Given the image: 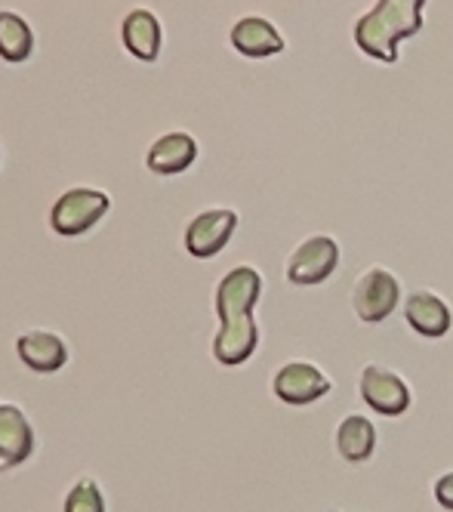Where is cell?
Returning a JSON list of instances; mask_svg holds the SVG:
<instances>
[{"label": "cell", "instance_id": "obj_18", "mask_svg": "<svg viewBox=\"0 0 453 512\" xmlns=\"http://www.w3.org/2000/svg\"><path fill=\"white\" fill-rule=\"evenodd\" d=\"M62 512H105V497L96 479H78L65 497Z\"/></svg>", "mask_w": 453, "mask_h": 512}, {"label": "cell", "instance_id": "obj_2", "mask_svg": "<svg viewBox=\"0 0 453 512\" xmlns=\"http://www.w3.org/2000/svg\"><path fill=\"white\" fill-rule=\"evenodd\" d=\"M401 306V281L386 266H370L352 287V309L364 324H380Z\"/></svg>", "mask_w": 453, "mask_h": 512}, {"label": "cell", "instance_id": "obj_14", "mask_svg": "<svg viewBox=\"0 0 453 512\" xmlns=\"http://www.w3.org/2000/svg\"><path fill=\"white\" fill-rule=\"evenodd\" d=\"M16 352L25 368L34 374H56L68 361V346L53 331H28L16 340Z\"/></svg>", "mask_w": 453, "mask_h": 512}, {"label": "cell", "instance_id": "obj_10", "mask_svg": "<svg viewBox=\"0 0 453 512\" xmlns=\"http://www.w3.org/2000/svg\"><path fill=\"white\" fill-rule=\"evenodd\" d=\"M229 41L247 59H272V56L284 53V47H287L281 28L275 22H269L266 16L238 19L229 31Z\"/></svg>", "mask_w": 453, "mask_h": 512}, {"label": "cell", "instance_id": "obj_8", "mask_svg": "<svg viewBox=\"0 0 453 512\" xmlns=\"http://www.w3.org/2000/svg\"><path fill=\"white\" fill-rule=\"evenodd\" d=\"M262 297V275L253 266H235L219 278L216 287V315L219 321H238L253 315Z\"/></svg>", "mask_w": 453, "mask_h": 512}, {"label": "cell", "instance_id": "obj_4", "mask_svg": "<svg viewBox=\"0 0 453 512\" xmlns=\"http://www.w3.org/2000/svg\"><path fill=\"white\" fill-rule=\"evenodd\" d=\"M111 210V198L99 189H68L56 198L50 210V226L62 238L87 235L99 219Z\"/></svg>", "mask_w": 453, "mask_h": 512}, {"label": "cell", "instance_id": "obj_15", "mask_svg": "<svg viewBox=\"0 0 453 512\" xmlns=\"http://www.w3.org/2000/svg\"><path fill=\"white\" fill-rule=\"evenodd\" d=\"M121 41L127 53H133L139 62H155L161 56V41H164L158 16L145 7L130 10L121 25Z\"/></svg>", "mask_w": 453, "mask_h": 512}, {"label": "cell", "instance_id": "obj_9", "mask_svg": "<svg viewBox=\"0 0 453 512\" xmlns=\"http://www.w3.org/2000/svg\"><path fill=\"white\" fill-rule=\"evenodd\" d=\"M404 321L410 324L413 334L426 340H441L453 327V309L435 290H413L404 300Z\"/></svg>", "mask_w": 453, "mask_h": 512}, {"label": "cell", "instance_id": "obj_16", "mask_svg": "<svg viewBox=\"0 0 453 512\" xmlns=\"http://www.w3.org/2000/svg\"><path fill=\"white\" fill-rule=\"evenodd\" d=\"M376 451V426L364 414H349L336 426V454L346 463H367Z\"/></svg>", "mask_w": 453, "mask_h": 512}, {"label": "cell", "instance_id": "obj_12", "mask_svg": "<svg viewBox=\"0 0 453 512\" xmlns=\"http://www.w3.org/2000/svg\"><path fill=\"white\" fill-rule=\"evenodd\" d=\"M34 454V429L19 405L0 401V469H16Z\"/></svg>", "mask_w": 453, "mask_h": 512}, {"label": "cell", "instance_id": "obj_6", "mask_svg": "<svg viewBox=\"0 0 453 512\" xmlns=\"http://www.w3.org/2000/svg\"><path fill=\"white\" fill-rule=\"evenodd\" d=\"M272 392L290 408H306L333 392V380L315 361H287L272 374Z\"/></svg>", "mask_w": 453, "mask_h": 512}, {"label": "cell", "instance_id": "obj_3", "mask_svg": "<svg viewBox=\"0 0 453 512\" xmlns=\"http://www.w3.org/2000/svg\"><path fill=\"white\" fill-rule=\"evenodd\" d=\"M339 241L327 232H315L302 238L293 253L287 256V281L296 287H315L324 284L339 266Z\"/></svg>", "mask_w": 453, "mask_h": 512}, {"label": "cell", "instance_id": "obj_13", "mask_svg": "<svg viewBox=\"0 0 453 512\" xmlns=\"http://www.w3.org/2000/svg\"><path fill=\"white\" fill-rule=\"evenodd\" d=\"M259 346V324L253 315L238 321H222V327L213 337V358L225 368H238V364L250 361V355Z\"/></svg>", "mask_w": 453, "mask_h": 512}, {"label": "cell", "instance_id": "obj_11", "mask_svg": "<svg viewBox=\"0 0 453 512\" xmlns=\"http://www.w3.org/2000/svg\"><path fill=\"white\" fill-rule=\"evenodd\" d=\"M195 161H198V139L185 130H170V133L158 136L145 152V167L158 176L185 173Z\"/></svg>", "mask_w": 453, "mask_h": 512}, {"label": "cell", "instance_id": "obj_20", "mask_svg": "<svg viewBox=\"0 0 453 512\" xmlns=\"http://www.w3.org/2000/svg\"><path fill=\"white\" fill-rule=\"evenodd\" d=\"M330 512H339V509H330Z\"/></svg>", "mask_w": 453, "mask_h": 512}, {"label": "cell", "instance_id": "obj_5", "mask_svg": "<svg viewBox=\"0 0 453 512\" xmlns=\"http://www.w3.org/2000/svg\"><path fill=\"white\" fill-rule=\"evenodd\" d=\"M358 392L364 398V405L370 411H376V414H383V417L407 414L410 401H413L407 380L398 371L386 368V364H376V361H370V364H364V368H361Z\"/></svg>", "mask_w": 453, "mask_h": 512}, {"label": "cell", "instance_id": "obj_1", "mask_svg": "<svg viewBox=\"0 0 453 512\" xmlns=\"http://www.w3.org/2000/svg\"><path fill=\"white\" fill-rule=\"evenodd\" d=\"M426 4L429 0H376L364 16L355 19L352 38L358 50L383 65H395L401 41L417 38L423 31Z\"/></svg>", "mask_w": 453, "mask_h": 512}, {"label": "cell", "instance_id": "obj_7", "mask_svg": "<svg viewBox=\"0 0 453 512\" xmlns=\"http://www.w3.org/2000/svg\"><path fill=\"white\" fill-rule=\"evenodd\" d=\"M238 229V213L232 207H210L198 213L185 229V250L195 260H213L219 250L229 247Z\"/></svg>", "mask_w": 453, "mask_h": 512}, {"label": "cell", "instance_id": "obj_17", "mask_svg": "<svg viewBox=\"0 0 453 512\" xmlns=\"http://www.w3.org/2000/svg\"><path fill=\"white\" fill-rule=\"evenodd\" d=\"M34 53V31L16 10H0V59L25 62Z\"/></svg>", "mask_w": 453, "mask_h": 512}, {"label": "cell", "instance_id": "obj_19", "mask_svg": "<svg viewBox=\"0 0 453 512\" xmlns=\"http://www.w3.org/2000/svg\"><path fill=\"white\" fill-rule=\"evenodd\" d=\"M432 494H435V500H438V506H441V509L453 512V469L438 475V479H435V488H432Z\"/></svg>", "mask_w": 453, "mask_h": 512}]
</instances>
